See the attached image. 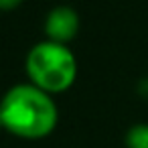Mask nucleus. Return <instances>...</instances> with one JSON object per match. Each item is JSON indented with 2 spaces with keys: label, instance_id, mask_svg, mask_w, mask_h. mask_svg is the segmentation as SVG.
Listing matches in <instances>:
<instances>
[{
  "label": "nucleus",
  "instance_id": "obj_1",
  "mask_svg": "<svg viewBox=\"0 0 148 148\" xmlns=\"http://www.w3.org/2000/svg\"><path fill=\"white\" fill-rule=\"evenodd\" d=\"M4 130L23 140H41L53 134L59 108L51 93L29 83H16L0 99Z\"/></svg>",
  "mask_w": 148,
  "mask_h": 148
},
{
  "label": "nucleus",
  "instance_id": "obj_2",
  "mask_svg": "<svg viewBox=\"0 0 148 148\" xmlns=\"http://www.w3.org/2000/svg\"><path fill=\"white\" fill-rule=\"evenodd\" d=\"M25 71L33 85L57 95L73 87L77 79V57L69 45L45 39L29 49Z\"/></svg>",
  "mask_w": 148,
  "mask_h": 148
},
{
  "label": "nucleus",
  "instance_id": "obj_3",
  "mask_svg": "<svg viewBox=\"0 0 148 148\" xmlns=\"http://www.w3.org/2000/svg\"><path fill=\"white\" fill-rule=\"evenodd\" d=\"M79 33V14L71 6L59 4L49 10L45 18V37L55 43L69 45Z\"/></svg>",
  "mask_w": 148,
  "mask_h": 148
},
{
  "label": "nucleus",
  "instance_id": "obj_4",
  "mask_svg": "<svg viewBox=\"0 0 148 148\" xmlns=\"http://www.w3.org/2000/svg\"><path fill=\"white\" fill-rule=\"evenodd\" d=\"M126 148H148V124H134L126 132Z\"/></svg>",
  "mask_w": 148,
  "mask_h": 148
},
{
  "label": "nucleus",
  "instance_id": "obj_5",
  "mask_svg": "<svg viewBox=\"0 0 148 148\" xmlns=\"http://www.w3.org/2000/svg\"><path fill=\"white\" fill-rule=\"evenodd\" d=\"M21 4H23V0H0V10L8 12V10H14V8H18Z\"/></svg>",
  "mask_w": 148,
  "mask_h": 148
},
{
  "label": "nucleus",
  "instance_id": "obj_6",
  "mask_svg": "<svg viewBox=\"0 0 148 148\" xmlns=\"http://www.w3.org/2000/svg\"><path fill=\"white\" fill-rule=\"evenodd\" d=\"M0 130H4V124H2V114H0Z\"/></svg>",
  "mask_w": 148,
  "mask_h": 148
}]
</instances>
